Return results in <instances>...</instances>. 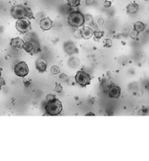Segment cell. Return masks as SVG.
Listing matches in <instances>:
<instances>
[{
	"instance_id": "cell-1",
	"label": "cell",
	"mask_w": 149,
	"mask_h": 161,
	"mask_svg": "<svg viewBox=\"0 0 149 161\" xmlns=\"http://www.w3.org/2000/svg\"><path fill=\"white\" fill-rule=\"evenodd\" d=\"M11 14L13 18L16 19L27 18L28 19H33L34 15L33 11L27 6H24L22 4H16L12 7L11 9Z\"/></svg>"
},
{
	"instance_id": "cell-2",
	"label": "cell",
	"mask_w": 149,
	"mask_h": 161,
	"mask_svg": "<svg viewBox=\"0 0 149 161\" xmlns=\"http://www.w3.org/2000/svg\"><path fill=\"white\" fill-rule=\"evenodd\" d=\"M45 109L47 115L49 116H57L62 111V104L61 101L57 98H54V100L47 101Z\"/></svg>"
},
{
	"instance_id": "cell-3",
	"label": "cell",
	"mask_w": 149,
	"mask_h": 161,
	"mask_svg": "<svg viewBox=\"0 0 149 161\" xmlns=\"http://www.w3.org/2000/svg\"><path fill=\"white\" fill-rule=\"evenodd\" d=\"M68 24L75 28H79L84 25L85 17L80 12H71L68 18Z\"/></svg>"
},
{
	"instance_id": "cell-4",
	"label": "cell",
	"mask_w": 149,
	"mask_h": 161,
	"mask_svg": "<svg viewBox=\"0 0 149 161\" xmlns=\"http://www.w3.org/2000/svg\"><path fill=\"white\" fill-rule=\"evenodd\" d=\"M76 81L81 87L88 86L91 81V76L85 71H78L76 75Z\"/></svg>"
},
{
	"instance_id": "cell-5",
	"label": "cell",
	"mask_w": 149,
	"mask_h": 161,
	"mask_svg": "<svg viewBox=\"0 0 149 161\" xmlns=\"http://www.w3.org/2000/svg\"><path fill=\"white\" fill-rule=\"evenodd\" d=\"M14 74L21 78H24L27 76V75L29 74V67L27 62L25 61H20L19 63H17L14 67Z\"/></svg>"
},
{
	"instance_id": "cell-6",
	"label": "cell",
	"mask_w": 149,
	"mask_h": 161,
	"mask_svg": "<svg viewBox=\"0 0 149 161\" xmlns=\"http://www.w3.org/2000/svg\"><path fill=\"white\" fill-rule=\"evenodd\" d=\"M31 22L29 21V19L27 18H19L17 19L16 22V29L20 32V33H27L30 30H31Z\"/></svg>"
},
{
	"instance_id": "cell-7",
	"label": "cell",
	"mask_w": 149,
	"mask_h": 161,
	"mask_svg": "<svg viewBox=\"0 0 149 161\" xmlns=\"http://www.w3.org/2000/svg\"><path fill=\"white\" fill-rule=\"evenodd\" d=\"M108 94L111 98H119L121 95V89L118 85L111 83L108 89Z\"/></svg>"
},
{
	"instance_id": "cell-8",
	"label": "cell",
	"mask_w": 149,
	"mask_h": 161,
	"mask_svg": "<svg viewBox=\"0 0 149 161\" xmlns=\"http://www.w3.org/2000/svg\"><path fill=\"white\" fill-rule=\"evenodd\" d=\"M24 43H25V42L21 40L20 38L17 37V38L12 39L11 42H10V46H11V47H12L13 49L18 51V50H20V49L23 48Z\"/></svg>"
},
{
	"instance_id": "cell-9",
	"label": "cell",
	"mask_w": 149,
	"mask_h": 161,
	"mask_svg": "<svg viewBox=\"0 0 149 161\" xmlns=\"http://www.w3.org/2000/svg\"><path fill=\"white\" fill-rule=\"evenodd\" d=\"M40 27L43 31H48L53 27V21L49 18H44L40 22Z\"/></svg>"
},
{
	"instance_id": "cell-10",
	"label": "cell",
	"mask_w": 149,
	"mask_h": 161,
	"mask_svg": "<svg viewBox=\"0 0 149 161\" xmlns=\"http://www.w3.org/2000/svg\"><path fill=\"white\" fill-rule=\"evenodd\" d=\"M82 38L85 39V40H89L90 39L93 35H94V31L89 27H85L82 28L81 31Z\"/></svg>"
},
{
	"instance_id": "cell-11",
	"label": "cell",
	"mask_w": 149,
	"mask_h": 161,
	"mask_svg": "<svg viewBox=\"0 0 149 161\" xmlns=\"http://www.w3.org/2000/svg\"><path fill=\"white\" fill-rule=\"evenodd\" d=\"M35 67H36V69L38 70V72L44 73V72H46V70H47V62H46L43 59H39V60L36 61Z\"/></svg>"
},
{
	"instance_id": "cell-12",
	"label": "cell",
	"mask_w": 149,
	"mask_h": 161,
	"mask_svg": "<svg viewBox=\"0 0 149 161\" xmlns=\"http://www.w3.org/2000/svg\"><path fill=\"white\" fill-rule=\"evenodd\" d=\"M23 49L30 54H33L35 52V46L33 42H30V41H27L24 43V46H23Z\"/></svg>"
},
{
	"instance_id": "cell-13",
	"label": "cell",
	"mask_w": 149,
	"mask_h": 161,
	"mask_svg": "<svg viewBox=\"0 0 149 161\" xmlns=\"http://www.w3.org/2000/svg\"><path fill=\"white\" fill-rule=\"evenodd\" d=\"M139 10V4L136 2H132L126 6V13L128 14H134Z\"/></svg>"
},
{
	"instance_id": "cell-14",
	"label": "cell",
	"mask_w": 149,
	"mask_h": 161,
	"mask_svg": "<svg viewBox=\"0 0 149 161\" xmlns=\"http://www.w3.org/2000/svg\"><path fill=\"white\" fill-rule=\"evenodd\" d=\"M145 27H146L145 24L143 22H141V21H138L134 24V30L139 32H143L145 30Z\"/></svg>"
},
{
	"instance_id": "cell-15",
	"label": "cell",
	"mask_w": 149,
	"mask_h": 161,
	"mask_svg": "<svg viewBox=\"0 0 149 161\" xmlns=\"http://www.w3.org/2000/svg\"><path fill=\"white\" fill-rule=\"evenodd\" d=\"M68 4L71 8H75L80 5L81 0H68Z\"/></svg>"
},
{
	"instance_id": "cell-16",
	"label": "cell",
	"mask_w": 149,
	"mask_h": 161,
	"mask_svg": "<svg viewBox=\"0 0 149 161\" xmlns=\"http://www.w3.org/2000/svg\"><path fill=\"white\" fill-rule=\"evenodd\" d=\"M105 32L103 31H94V37L96 39H101L104 36Z\"/></svg>"
},
{
	"instance_id": "cell-17",
	"label": "cell",
	"mask_w": 149,
	"mask_h": 161,
	"mask_svg": "<svg viewBox=\"0 0 149 161\" xmlns=\"http://www.w3.org/2000/svg\"><path fill=\"white\" fill-rule=\"evenodd\" d=\"M51 73L53 74V75H58V74H60V68L58 66H56V65H54L53 67H51Z\"/></svg>"
},
{
	"instance_id": "cell-18",
	"label": "cell",
	"mask_w": 149,
	"mask_h": 161,
	"mask_svg": "<svg viewBox=\"0 0 149 161\" xmlns=\"http://www.w3.org/2000/svg\"><path fill=\"white\" fill-rule=\"evenodd\" d=\"M139 32H137V31L134 30L133 32H131L130 36H131V38H132V39H133V40L135 39L136 40V39H138V34H139Z\"/></svg>"
},
{
	"instance_id": "cell-19",
	"label": "cell",
	"mask_w": 149,
	"mask_h": 161,
	"mask_svg": "<svg viewBox=\"0 0 149 161\" xmlns=\"http://www.w3.org/2000/svg\"><path fill=\"white\" fill-rule=\"evenodd\" d=\"M112 46V41L110 39H107V40H105V47H110Z\"/></svg>"
},
{
	"instance_id": "cell-20",
	"label": "cell",
	"mask_w": 149,
	"mask_h": 161,
	"mask_svg": "<svg viewBox=\"0 0 149 161\" xmlns=\"http://www.w3.org/2000/svg\"><path fill=\"white\" fill-rule=\"evenodd\" d=\"M54 90H55L57 93H61V92H62V85H60V84H56V85H55V89H54Z\"/></svg>"
},
{
	"instance_id": "cell-21",
	"label": "cell",
	"mask_w": 149,
	"mask_h": 161,
	"mask_svg": "<svg viewBox=\"0 0 149 161\" xmlns=\"http://www.w3.org/2000/svg\"><path fill=\"white\" fill-rule=\"evenodd\" d=\"M85 22H87V23H92L93 22V19H92V17L90 16V15H86L85 16Z\"/></svg>"
},
{
	"instance_id": "cell-22",
	"label": "cell",
	"mask_w": 149,
	"mask_h": 161,
	"mask_svg": "<svg viewBox=\"0 0 149 161\" xmlns=\"http://www.w3.org/2000/svg\"><path fill=\"white\" fill-rule=\"evenodd\" d=\"M54 98H55V96H54V95H52V94L47 95V101H51V100H54Z\"/></svg>"
},
{
	"instance_id": "cell-23",
	"label": "cell",
	"mask_w": 149,
	"mask_h": 161,
	"mask_svg": "<svg viewBox=\"0 0 149 161\" xmlns=\"http://www.w3.org/2000/svg\"><path fill=\"white\" fill-rule=\"evenodd\" d=\"M85 3L87 5H92L95 3V0H85Z\"/></svg>"
},
{
	"instance_id": "cell-24",
	"label": "cell",
	"mask_w": 149,
	"mask_h": 161,
	"mask_svg": "<svg viewBox=\"0 0 149 161\" xmlns=\"http://www.w3.org/2000/svg\"><path fill=\"white\" fill-rule=\"evenodd\" d=\"M4 85H5V80H4V79H3L2 77H0V89H2V87Z\"/></svg>"
},
{
	"instance_id": "cell-25",
	"label": "cell",
	"mask_w": 149,
	"mask_h": 161,
	"mask_svg": "<svg viewBox=\"0 0 149 161\" xmlns=\"http://www.w3.org/2000/svg\"><path fill=\"white\" fill-rule=\"evenodd\" d=\"M104 5H105V7L108 8V7H110L111 5V3L110 1H105V4Z\"/></svg>"
},
{
	"instance_id": "cell-26",
	"label": "cell",
	"mask_w": 149,
	"mask_h": 161,
	"mask_svg": "<svg viewBox=\"0 0 149 161\" xmlns=\"http://www.w3.org/2000/svg\"><path fill=\"white\" fill-rule=\"evenodd\" d=\"M90 115H91V116H95V114H94V113H92V112H89V113H87V114H86V116H90Z\"/></svg>"
},
{
	"instance_id": "cell-27",
	"label": "cell",
	"mask_w": 149,
	"mask_h": 161,
	"mask_svg": "<svg viewBox=\"0 0 149 161\" xmlns=\"http://www.w3.org/2000/svg\"><path fill=\"white\" fill-rule=\"evenodd\" d=\"M0 77H1V72H0Z\"/></svg>"
}]
</instances>
